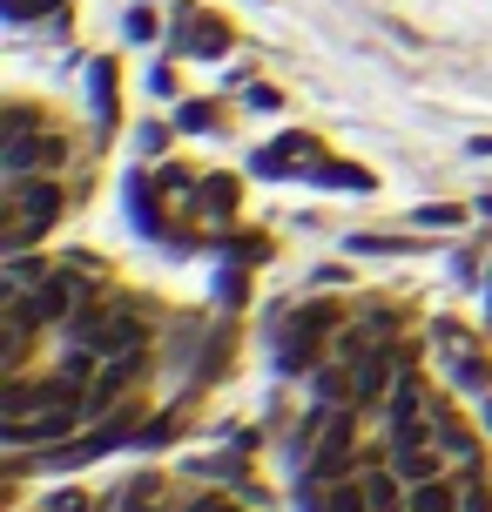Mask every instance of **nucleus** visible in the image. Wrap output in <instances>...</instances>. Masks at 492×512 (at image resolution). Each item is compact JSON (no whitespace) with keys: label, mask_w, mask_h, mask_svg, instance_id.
<instances>
[{"label":"nucleus","mask_w":492,"mask_h":512,"mask_svg":"<svg viewBox=\"0 0 492 512\" xmlns=\"http://www.w3.org/2000/svg\"><path fill=\"white\" fill-rule=\"evenodd\" d=\"M317 512H378V506H371L364 472H351V479H324V492H317Z\"/></svg>","instance_id":"1"},{"label":"nucleus","mask_w":492,"mask_h":512,"mask_svg":"<svg viewBox=\"0 0 492 512\" xmlns=\"http://www.w3.org/2000/svg\"><path fill=\"white\" fill-rule=\"evenodd\" d=\"M176 48H189V54H216V48H223V27H209L203 14H189V21L176 27Z\"/></svg>","instance_id":"2"},{"label":"nucleus","mask_w":492,"mask_h":512,"mask_svg":"<svg viewBox=\"0 0 492 512\" xmlns=\"http://www.w3.org/2000/svg\"><path fill=\"white\" fill-rule=\"evenodd\" d=\"M48 512H81V499H75V492H61V499H54Z\"/></svg>","instance_id":"3"},{"label":"nucleus","mask_w":492,"mask_h":512,"mask_svg":"<svg viewBox=\"0 0 492 512\" xmlns=\"http://www.w3.org/2000/svg\"><path fill=\"white\" fill-rule=\"evenodd\" d=\"M486 418H492V411H486Z\"/></svg>","instance_id":"4"}]
</instances>
